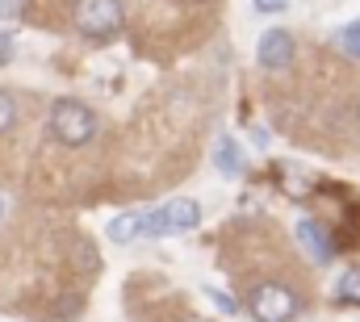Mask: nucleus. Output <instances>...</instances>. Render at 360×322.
Instances as JSON below:
<instances>
[{
	"mask_svg": "<svg viewBox=\"0 0 360 322\" xmlns=\"http://www.w3.org/2000/svg\"><path fill=\"white\" fill-rule=\"evenodd\" d=\"M8 59H13V42L0 34V63H8Z\"/></svg>",
	"mask_w": 360,
	"mask_h": 322,
	"instance_id": "15",
	"label": "nucleus"
},
{
	"mask_svg": "<svg viewBox=\"0 0 360 322\" xmlns=\"http://www.w3.org/2000/svg\"><path fill=\"white\" fill-rule=\"evenodd\" d=\"M256 59H260V67H269V72H285V67L293 63V38H289L285 30H264L260 42H256Z\"/></svg>",
	"mask_w": 360,
	"mask_h": 322,
	"instance_id": "5",
	"label": "nucleus"
},
{
	"mask_svg": "<svg viewBox=\"0 0 360 322\" xmlns=\"http://www.w3.org/2000/svg\"><path fill=\"white\" fill-rule=\"evenodd\" d=\"M201 226V205L180 197V201H168L164 210H151L147 222H143V235L147 239H164V235H184V231H197Z\"/></svg>",
	"mask_w": 360,
	"mask_h": 322,
	"instance_id": "3",
	"label": "nucleus"
},
{
	"mask_svg": "<svg viewBox=\"0 0 360 322\" xmlns=\"http://www.w3.org/2000/svg\"><path fill=\"white\" fill-rule=\"evenodd\" d=\"M51 134L63 147H84V143H92V134H96V117H92V109L84 101L63 96L51 109Z\"/></svg>",
	"mask_w": 360,
	"mask_h": 322,
	"instance_id": "1",
	"label": "nucleus"
},
{
	"mask_svg": "<svg viewBox=\"0 0 360 322\" xmlns=\"http://www.w3.org/2000/svg\"><path fill=\"white\" fill-rule=\"evenodd\" d=\"M25 8V0H0V21H17Z\"/></svg>",
	"mask_w": 360,
	"mask_h": 322,
	"instance_id": "13",
	"label": "nucleus"
},
{
	"mask_svg": "<svg viewBox=\"0 0 360 322\" xmlns=\"http://www.w3.org/2000/svg\"><path fill=\"white\" fill-rule=\"evenodd\" d=\"M248 310H252L260 322H293L297 318V297H293L289 285H281V281H264V285L252 289Z\"/></svg>",
	"mask_w": 360,
	"mask_h": 322,
	"instance_id": "4",
	"label": "nucleus"
},
{
	"mask_svg": "<svg viewBox=\"0 0 360 322\" xmlns=\"http://www.w3.org/2000/svg\"><path fill=\"white\" fill-rule=\"evenodd\" d=\"M180 322H214V318H201V314H184Z\"/></svg>",
	"mask_w": 360,
	"mask_h": 322,
	"instance_id": "16",
	"label": "nucleus"
},
{
	"mask_svg": "<svg viewBox=\"0 0 360 322\" xmlns=\"http://www.w3.org/2000/svg\"><path fill=\"white\" fill-rule=\"evenodd\" d=\"M13 122H17V101H13V92L0 88V134H8Z\"/></svg>",
	"mask_w": 360,
	"mask_h": 322,
	"instance_id": "11",
	"label": "nucleus"
},
{
	"mask_svg": "<svg viewBox=\"0 0 360 322\" xmlns=\"http://www.w3.org/2000/svg\"><path fill=\"white\" fill-rule=\"evenodd\" d=\"M126 21V8L122 0H76V30L101 42V38H113Z\"/></svg>",
	"mask_w": 360,
	"mask_h": 322,
	"instance_id": "2",
	"label": "nucleus"
},
{
	"mask_svg": "<svg viewBox=\"0 0 360 322\" xmlns=\"http://www.w3.org/2000/svg\"><path fill=\"white\" fill-rule=\"evenodd\" d=\"M335 42H340V51H344V55H352V59H360V21H352V25H344V30L335 34Z\"/></svg>",
	"mask_w": 360,
	"mask_h": 322,
	"instance_id": "10",
	"label": "nucleus"
},
{
	"mask_svg": "<svg viewBox=\"0 0 360 322\" xmlns=\"http://www.w3.org/2000/svg\"><path fill=\"white\" fill-rule=\"evenodd\" d=\"M289 0H256V13H281Z\"/></svg>",
	"mask_w": 360,
	"mask_h": 322,
	"instance_id": "14",
	"label": "nucleus"
},
{
	"mask_svg": "<svg viewBox=\"0 0 360 322\" xmlns=\"http://www.w3.org/2000/svg\"><path fill=\"white\" fill-rule=\"evenodd\" d=\"M214 167H218L222 176H239L243 160H239V143H235V139H218V143H214Z\"/></svg>",
	"mask_w": 360,
	"mask_h": 322,
	"instance_id": "8",
	"label": "nucleus"
},
{
	"mask_svg": "<svg viewBox=\"0 0 360 322\" xmlns=\"http://www.w3.org/2000/svg\"><path fill=\"white\" fill-rule=\"evenodd\" d=\"M335 302H344V306H360V272L356 268H348V272L335 281Z\"/></svg>",
	"mask_w": 360,
	"mask_h": 322,
	"instance_id": "9",
	"label": "nucleus"
},
{
	"mask_svg": "<svg viewBox=\"0 0 360 322\" xmlns=\"http://www.w3.org/2000/svg\"><path fill=\"white\" fill-rule=\"evenodd\" d=\"M143 222H147V214H143V210H130V214H122V218L109 222V239L113 243H134L143 235Z\"/></svg>",
	"mask_w": 360,
	"mask_h": 322,
	"instance_id": "7",
	"label": "nucleus"
},
{
	"mask_svg": "<svg viewBox=\"0 0 360 322\" xmlns=\"http://www.w3.org/2000/svg\"><path fill=\"white\" fill-rule=\"evenodd\" d=\"M297 243H302V251H306L314 264H327V259L335 255V243L327 235V226L314 222V218H302V222H297Z\"/></svg>",
	"mask_w": 360,
	"mask_h": 322,
	"instance_id": "6",
	"label": "nucleus"
},
{
	"mask_svg": "<svg viewBox=\"0 0 360 322\" xmlns=\"http://www.w3.org/2000/svg\"><path fill=\"white\" fill-rule=\"evenodd\" d=\"M205 297L222 310V314H239V306H235V297L231 293H222V289H214V285H205Z\"/></svg>",
	"mask_w": 360,
	"mask_h": 322,
	"instance_id": "12",
	"label": "nucleus"
}]
</instances>
